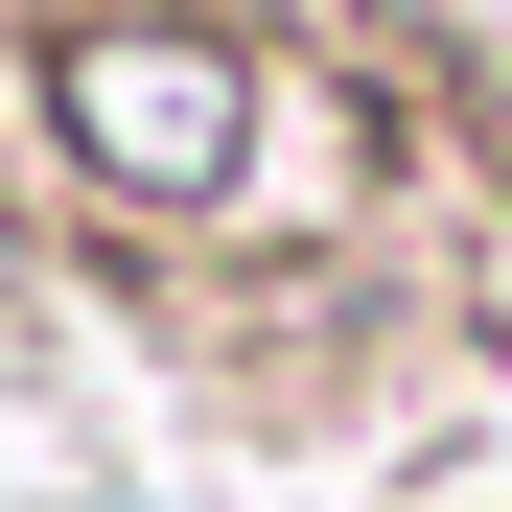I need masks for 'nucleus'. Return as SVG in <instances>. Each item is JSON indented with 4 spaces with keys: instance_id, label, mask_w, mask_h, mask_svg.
Masks as SVG:
<instances>
[{
    "instance_id": "nucleus-1",
    "label": "nucleus",
    "mask_w": 512,
    "mask_h": 512,
    "mask_svg": "<svg viewBox=\"0 0 512 512\" xmlns=\"http://www.w3.org/2000/svg\"><path fill=\"white\" fill-rule=\"evenodd\" d=\"M47 140L94 163L117 210H210L233 163H256V70H233V24L94 0V24H47Z\"/></svg>"
}]
</instances>
